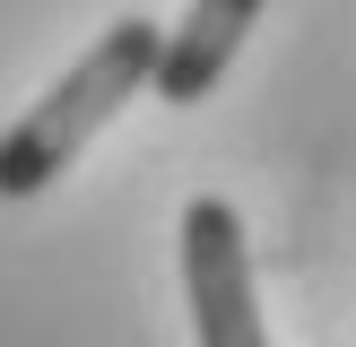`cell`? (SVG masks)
Wrapping results in <instances>:
<instances>
[{"instance_id": "obj_1", "label": "cell", "mask_w": 356, "mask_h": 347, "mask_svg": "<svg viewBox=\"0 0 356 347\" xmlns=\"http://www.w3.org/2000/svg\"><path fill=\"white\" fill-rule=\"evenodd\" d=\"M156 44H165L156 17H139V9L113 17V26H104L96 44H87L79 61H70L61 78H52L44 96L9 121V130H0V200H35L44 183H61V174L79 165L87 139H96L131 96H148Z\"/></svg>"}, {"instance_id": "obj_2", "label": "cell", "mask_w": 356, "mask_h": 347, "mask_svg": "<svg viewBox=\"0 0 356 347\" xmlns=\"http://www.w3.org/2000/svg\"><path fill=\"white\" fill-rule=\"evenodd\" d=\"M183 295L200 347H270V321L252 295V243H243L235 200H218V191L183 208Z\"/></svg>"}, {"instance_id": "obj_3", "label": "cell", "mask_w": 356, "mask_h": 347, "mask_svg": "<svg viewBox=\"0 0 356 347\" xmlns=\"http://www.w3.org/2000/svg\"><path fill=\"white\" fill-rule=\"evenodd\" d=\"M270 9V0H191L183 26H165V44H156V104H200L209 87L226 78V61L243 52V35H252V17Z\"/></svg>"}]
</instances>
